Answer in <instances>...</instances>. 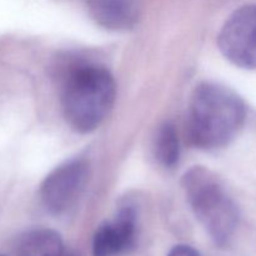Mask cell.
<instances>
[{
	"label": "cell",
	"mask_w": 256,
	"mask_h": 256,
	"mask_svg": "<svg viewBox=\"0 0 256 256\" xmlns=\"http://www.w3.org/2000/svg\"><path fill=\"white\" fill-rule=\"evenodd\" d=\"M242 98L224 85L202 82L195 88L188 112L186 132L192 145L216 150L229 145L244 125Z\"/></svg>",
	"instance_id": "cell-1"
},
{
	"label": "cell",
	"mask_w": 256,
	"mask_h": 256,
	"mask_svg": "<svg viewBox=\"0 0 256 256\" xmlns=\"http://www.w3.org/2000/svg\"><path fill=\"white\" fill-rule=\"evenodd\" d=\"M115 92V80L106 68L96 64L75 65L62 79V115L75 132H94L109 115Z\"/></svg>",
	"instance_id": "cell-2"
},
{
	"label": "cell",
	"mask_w": 256,
	"mask_h": 256,
	"mask_svg": "<svg viewBox=\"0 0 256 256\" xmlns=\"http://www.w3.org/2000/svg\"><path fill=\"white\" fill-rule=\"evenodd\" d=\"M182 189L192 212L218 246H226L239 226L238 205L219 178L204 166H194L182 176Z\"/></svg>",
	"instance_id": "cell-3"
},
{
	"label": "cell",
	"mask_w": 256,
	"mask_h": 256,
	"mask_svg": "<svg viewBox=\"0 0 256 256\" xmlns=\"http://www.w3.org/2000/svg\"><path fill=\"white\" fill-rule=\"evenodd\" d=\"M90 175L85 159H72L55 168L40 186V199L52 214L62 215L76 205Z\"/></svg>",
	"instance_id": "cell-4"
},
{
	"label": "cell",
	"mask_w": 256,
	"mask_h": 256,
	"mask_svg": "<svg viewBox=\"0 0 256 256\" xmlns=\"http://www.w3.org/2000/svg\"><path fill=\"white\" fill-rule=\"evenodd\" d=\"M220 52L234 65L256 69V5L235 10L218 38Z\"/></svg>",
	"instance_id": "cell-5"
},
{
	"label": "cell",
	"mask_w": 256,
	"mask_h": 256,
	"mask_svg": "<svg viewBox=\"0 0 256 256\" xmlns=\"http://www.w3.org/2000/svg\"><path fill=\"white\" fill-rule=\"evenodd\" d=\"M136 242V215L125 206L110 222L100 225L92 239V256H122Z\"/></svg>",
	"instance_id": "cell-6"
},
{
	"label": "cell",
	"mask_w": 256,
	"mask_h": 256,
	"mask_svg": "<svg viewBox=\"0 0 256 256\" xmlns=\"http://www.w3.org/2000/svg\"><path fill=\"white\" fill-rule=\"evenodd\" d=\"M88 12L100 26L124 30L135 20L134 0H85Z\"/></svg>",
	"instance_id": "cell-7"
},
{
	"label": "cell",
	"mask_w": 256,
	"mask_h": 256,
	"mask_svg": "<svg viewBox=\"0 0 256 256\" xmlns=\"http://www.w3.org/2000/svg\"><path fill=\"white\" fill-rule=\"evenodd\" d=\"M64 244L56 232L32 229L25 232L18 242L19 256H62Z\"/></svg>",
	"instance_id": "cell-8"
},
{
	"label": "cell",
	"mask_w": 256,
	"mask_h": 256,
	"mask_svg": "<svg viewBox=\"0 0 256 256\" xmlns=\"http://www.w3.org/2000/svg\"><path fill=\"white\" fill-rule=\"evenodd\" d=\"M154 154L164 168H174L180 159V142L176 128L166 122L160 125L154 139Z\"/></svg>",
	"instance_id": "cell-9"
},
{
	"label": "cell",
	"mask_w": 256,
	"mask_h": 256,
	"mask_svg": "<svg viewBox=\"0 0 256 256\" xmlns=\"http://www.w3.org/2000/svg\"><path fill=\"white\" fill-rule=\"evenodd\" d=\"M168 256H202L195 249L188 245H178L174 246Z\"/></svg>",
	"instance_id": "cell-10"
},
{
	"label": "cell",
	"mask_w": 256,
	"mask_h": 256,
	"mask_svg": "<svg viewBox=\"0 0 256 256\" xmlns=\"http://www.w3.org/2000/svg\"><path fill=\"white\" fill-rule=\"evenodd\" d=\"M70 256H75V255H70Z\"/></svg>",
	"instance_id": "cell-11"
},
{
	"label": "cell",
	"mask_w": 256,
	"mask_h": 256,
	"mask_svg": "<svg viewBox=\"0 0 256 256\" xmlns=\"http://www.w3.org/2000/svg\"><path fill=\"white\" fill-rule=\"evenodd\" d=\"M0 256H2V255H0Z\"/></svg>",
	"instance_id": "cell-12"
}]
</instances>
